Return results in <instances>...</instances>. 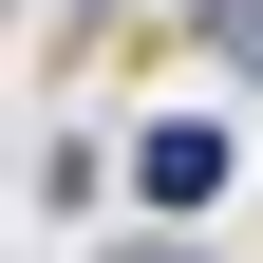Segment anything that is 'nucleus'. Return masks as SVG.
I'll return each instance as SVG.
<instances>
[{
  "label": "nucleus",
  "instance_id": "nucleus-1",
  "mask_svg": "<svg viewBox=\"0 0 263 263\" xmlns=\"http://www.w3.org/2000/svg\"><path fill=\"white\" fill-rule=\"evenodd\" d=\"M226 151H245L226 113H151V132H132V188H151V226H207V207H226Z\"/></svg>",
  "mask_w": 263,
  "mask_h": 263
},
{
  "label": "nucleus",
  "instance_id": "nucleus-2",
  "mask_svg": "<svg viewBox=\"0 0 263 263\" xmlns=\"http://www.w3.org/2000/svg\"><path fill=\"white\" fill-rule=\"evenodd\" d=\"M188 19H207V57H226V76H263V0H188Z\"/></svg>",
  "mask_w": 263,
  "mask_h": 263
}]
</instances>
